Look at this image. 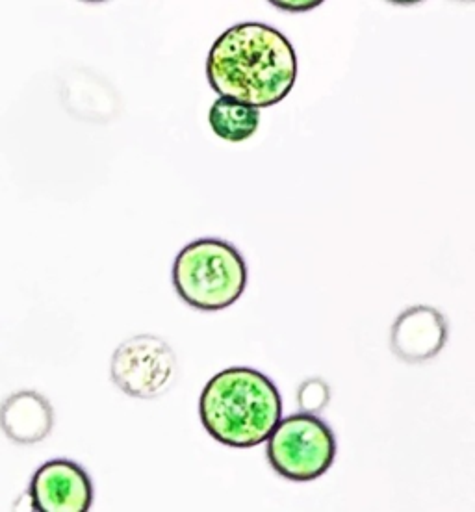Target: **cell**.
<instances>
[{
    "mask_svg": "<svg viewBox=\"0 0 475 512\" xmlns=\"http://www.w3.org/2000/svg\"><path fill=\"white\" fill-rule=\"evenodd\" d=\"M28 498L34 511L88 512L93 505V483L78 462L52 459L36 470Z\"/></svg>",
    "mask_w": 475,
    "mask_h": 512,
    "instance_id": "obj_6",
    "label": "cell"
},
{
    "mask_svg": "<svg viewBox=\"0 0 475 512\" xmlns=\"http://www.w3.org/2000/svg\"><path fill=\"white\" fill-rule=\"evenodd\" d=\"M446 316L433 307L407 308L399 314L390 333V349L407 364H422L438 357L448 344Z\"/></svg>",
    "mask_w": 475,
    "mask_h": 512,
    "instance_id": "obj_7",
    "label": "cell"
},
{
    "mask_svg": "<svg viewBox=\"0 0 475 512\" xmlns=\"http://www.w3.org/2000/svg\"><path fill=\"white\" fill-rule=\"evenodd\" d=\"M455 2H468V4H470V2H474V0H455Z\"/></svg>",
    "mask_w": 475,
    "mask_h": 512,
    "instance_id": "obj_14",
    "label": "cell"
},
{
    "mask_svg": "<svg viewBox=\"0 0 475 512\" xmlns=\"http://www.w3.org/2000/svg\"><path fill=\"white\" fill-rule=\"evenodd\" d=\"M82 2H106V0H82Z\"/></svg>",
    "mask_w": 475,
    "mask_h": 512,
    "instance_id": "obj_13",
    "label": "cell"
},
{
    "mask_svg": "<svg viewBox=\"0 0 475 512\" xmlns=\"http://www.w3.org/2000/svg\"><path fill=\"white\" fill-rule=\"evenodd\" d=\"M336 451L333 427L312 412H297L275 425L266 455L284 479L309 483L331 470Z\"/></svg>",
    "mask_w": 475,
    "mask_h": 512,
    "instance_id": "obj_4",
    "label": "cell"
},
{
    "mask_svg": "<svg viewBox=\"0 0 475 512\" xmlns=\"http://www.w3.org/2000/svg\"><path fill=\"white\" fill-rule=\"evenodd\" d=\"M271 6L286 13H307L320 8L325 0H268Z\"/></svg>",
    "mask_w": 475,
    "mask_h": 512,
    "instance_id": "obj_11",
    "label": "cell"
},
{
    "mask_svg": "<svg viewBox=\"0 0 475 512\" xmlns=\"http://www.w3.org/2000/svg\"><path fill=\"white\" fill-rule=\"evenodd\" d=\"M208 123L221 140L240 143L257 134L260 127V112L258 108H253L249 104L219 97L210 108Z\"/></svg>",
    "mask_w": 475,
    "mask_h": 512,
    "instance_id": "obj_9",
    "label": "cell"
},
{
    "mask_svg": "<svg viewBox=\"0 0 475 512\" xmlns=\"http://www.w3.org/2000/svg\"><path fill=\"white\" fill-rule=\"evenodd\" d=\"M392 4H398V6H412V4H420L424 0H388Z\"/></svg>",
    "mask_w": 475,
    "mask_h": 512,
    "instance_id": "obj_12",
    "label": "cell"
},
{
    "mask_svg": "<svg viewBox=\"0 0 475 512\" xmlns=\"http://www.w3.org/2000/svg\"><path fill=\"white\" fill-rule=\"evenodd\" d=\"M247 264L236 245L221 238H199L173 262L171 281L180 299L201 312L232 307L247 288Z\"/></svg>",
    "mask_w": 475,
    "mask_h": 512,
    "instance_id": "obj_3",
    "label": "cell"
},
{
    "mask_svg": "<svg viewBox=\"0 0 475 512\" xmlns=\"http://www.w3.org/2000/svg\"><path fill=\"white\" fill-rule=\"evenodd\" d=\"M297 52L281 30L240 23L219 36L206 60V78L219 97L253 108L283 103L297 80Z\"/></svg>",
    "mask_w": 475,
    "mask_h": 512,
    "instance_id": "obj_1",
    "label": "cell"
},
{
    "mask_svg": "<svg viewBox=\"0 0 475 512\" xmlns=\"http://www.w3.org/2000/svg\"><path fill=\"white\" fill-rule=\"evenodd\" d=\"M54 410L47 397L23 390L0 405V429L19 446H34L51 435Z\"/></svg>",
    "mask_w": 475,
    "mask_h": 512,
    "instance_id": "obj_8",
    "label": "cell"
},
{
    "mask_svg": "<svg viewBox=\"0 0 475 512\" xmlns=\"http://www.w3.org/2000/svg\"><path fill=\"white\" fill-rule=\"evenodd\" d=\"M110 375L121 392L149 401L171 390L179 375V360L166 340L140 334L117 347Z\"/></svg>",
    "mask_w": 475,
    "mask_h": 512,
    "instance_id": "obj_5",
    "label": "cell"
},
{
    "mask_svg": "<svg viewBox=\"0 0 475 512\" xmlns=\"http://www.w3.org/2000/svg\"><path fill=\"white\" fill-rule=\"evenodd\" d=\"M199 416L219 444L255 448L270 438L283 418V399L268 375L238 366L208 381L199 399Z\"/></svg>",
    "mask_w": 475,
    "mask_h": 512,
    "instance_id": "obj_2",
    "label": "cell"
},
{
    "mask_svg": "<svg viewBox=\"0 0 475 512\" xmlns=\"http://www.w3.org/2000/svg\"><path fill=\"white\" fill-rule=\"evenodd\" d=\"M329 399H331L329 384L320 377L307 379L297 390V403L303 412L318 414L329 405Z\"/></svg>",
    "mask_w": 475,
    "mask_h": 512,
    "instance_id": "obj_10",
    "label": "cell"
}]
</instances>
